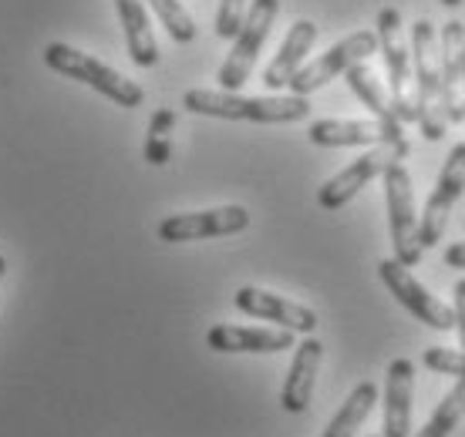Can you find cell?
I'll return each mask as SVG.
<instances>
[{
  "instance_id": "cell-1",
  "label": "cell",
  "mask_w": 465,
  "mask_h": 437,
  "mask_svg": "<svg viewBox=\"0 0 465 437\" xmlns=\"http://www.w3.org/2000/svg\"><path fill=\"white\" fill-rule=\"evenodd\" d=\"M183 108L193 115L226 118V121H256V125H291L311 112V102L303 94H246L236 92H210L193 88L183 94Z\"/></svg>"
},
{
  "instance_id": "cell-2",
  "label": "cell",
  "mask_w": 465,
  "mask_h": 437,
  "mask_svg": "<svg viewBox=\"0 0 465 437\" xmlns=\"http://www.w3.org/2000/svg\"><path fill=\"white\" fill-rule=\"evenodd\" d=\"M411 68H415V94H419V128L429 141H442L449 131L442 104V51L431 21L411 27Z\"/></svg>"
},
{
  "instance_id": "cell-3",
  "label": "cell",
  "mask_w": 465,
  "mask_h": 437,
  "mask_svg": "<svg viewBox=\"0 0 465 437\" xmlns=\"http://www.w3.org/2000/svg\"><path fill=\"white\" fill-rule=\"evenodd\" d=\"M378 51L388 68V94L401 125H419V94H415V68H411V41L405 34V21L398 7L378 11Z\"/></svg>"
},
{
  "instance_id": "cell-4",
  "label": "cell",
  "mask_w": 465,
  "mask_h": 437,
  "mask_svg": "<svg viewBox=\"0 0 465 437\" xmlns=\"http://www.w3.org/2000/svg\"><path fill=\"white\" fill-rule=\"evenodd\" d=\"M45 64L51 71H58V74H64V78L82 81L92 92L105 94V98H112V102L122 104V108H139V104L145 102V92H142L135 81H128L125 74H118L115 68H108L105 61L92 58V54H84V51H78V47H71V44L51 41V44L45 47Z\"/></svg>"
},
{
  "instance_id": "cell-5",
  "label": "cell",
  "mask_w": 465,
  "mask_h": 437,
  "mask_svg": "<svg viewBox=\"0 0 465 437\" xmlns=\"http://www.w3.org/2000/svg\"><path fill=\"white\" fill-rule=\"evenodd\" d=\"M384 179V209H388V232H391V249L401 266L421 263V232H419V212H415V189H411V172L405 161H391Z\"/></svg>"
},
{
  "instance_id": "cell-6",
  "label": "cell",
  "mask_w": 465,
  "mask_h": 437,
  "mask_svg": "<svg viewBox=\"0 0 465 437\" xmlns=\"http://www.w3.org/2000/svg\"><path fill=\"white\" fill-rule=\"evenodd\" d=\"M277 14H280V0H250L243 27H240V34L232 37V51L226 54L220 74H216L223 92H240L246 81H250V71H253L260 51L267 44L273 24H277Z\"/></svg>"
},
{
  "instance_id": "cell-7",
  "label": "cell",
  "mask_w": 465,
  "mask_h": 437,
  "mask_svg": "<svg viewBox=\"0 0 465 437\" xmlns=\"http://www.w3.org/2000/svg\"><path fill=\"white\" fill-rule=\"evenodd\" d=\"M371 54H378V34L374 31H354L344 41H338L334 47H327L321 58L307 61L297 74L291 78V94H314L321 92L327 81H334L338 74H348V68L368 61Z\"/></svg>"
},
{
  "instance_id": "cell-8",
  "label": "cell",
  "mask_w": 465,
  "mask_h": 437,
  "mask_svg": "<svg viewBox=\"0 0 465 437\" xmlns=\"http://www.w3.org/2000/svg\"><path fill=\"white\" fill-rule=\"evenodd\" d=\"M408 151H411V145H374L371 151H364L361 159L351 161L348 169H341L338 175H331V179L321 185V192H317L321 209H331V212L344 209L364 185L374 182V179H381L391 161H405Z\"/></svg>"
},
{
  "instance_id": "cell-9",
  "label": "cell",
  "mask_w": 465,
  "mask_h": 437,
  "mask_svg": "<svg viewBox=\"0 0 465 437\" xmlns=\"http://www.w3.org/2000/svg\"><path fill=\"white\" fill-rule=\"evenodd\" d=\"M378 277H381V283L388 286V293H391V296H395L398 303H401V306H405V310L411 313L419 323H425V326H431V330H439V334H445V330H455L452 306H445L439 296H431L429 289L411 277V269L398 263L395 256L378 263Z\"/></svg>"
},
{
  "instance_id": "cell-10",
  "label": "cell",
  "mask_w": 465,
  "mask_h": 437,
  "mask_svg": "<svg viewBox=\"0 0 465 437\" xmlns=\"http://www.w3.org/2000/svg\"><path fill=\"white\" fill-rule=\"evenodd\" d=\"M462 192H465V141H459V145L449 151L442 172H439V182H435L429 202H425V212L419 216V232H421V246H425V249L442 242L449 216H452L455 202L462 199Z\"/></svg>"
},
{
  "instance_id": "cell-11",
  "label": "cell",
  "mask_w": 465,
  "mask_h": 437,
  "mask_svg": "<svg viewBox=\"0 0 465 437\" xmlns=\"http://www.w3.org/2000/svg\"><path fill=\"white\" fill-rule=\"evenodd\" d=\"M250 226V212L243 206H220L203 209V212H179L165 216L159 222V239L163 242H193L213 239V236H236Z\"/></svg>"
},
{
  "instance_id": "cell-12",
  "label": "cell",
  "mask_w": 465,
  "mask_h": 437,
  "mask_svg": "<svg viewBox=\"0 0 465 437\" xmlns=\"http://www.w3.org/2000/svg\"><path fill=\"white\" fill-rule=\"evenodd\" d=\"M232 306L246 316H256V320H270L283 326V330H293V334L311 336L317 330V313L303 303H293L287 296H277L270 289L260 286H240L236 296H232Z\"/></svg>"
},
{
  "instance_id": "cell-13",
  "label": "cell",
  "mask_w": 465,
  "mask_h": 437,
  "mask_svg": "<svg viewBox=\"0 0 465 437\" xmlns=\"http://www.w3.org/2000/svg\"><path fill=\"white\" fill-rule=\"evenodd\" d=\"M442 51V104L449 125H465V24L449 21L439 34Z\"/></svg>"
},
{
  "instance_id": "cell-14",
  "label": "cell",
  "mask_w": 465,
  "mask_h": 437,
  "mask_svg": "<svg viewBox=\"0 0 465 437\" xmlns=\"http://www.w3.org/2000/svg\"><path fill=\"white\" fill-rule=\"evenodd\" d=\"M307 139L321 149H354V145H408L405 135L391 131L388 125L374 121H354V118H321L307 128Z\"/></svg>"
},
{
  "instance_id": "cell-15",
  "label": "cell",
  "mask_w": 465,
  "mask_h": 437,
  "mask_svg": "<svg viewBox=\"0 0 465 437\" xmlns=\"http://www.w3.org/2000/svg\"><path fill=\"white\" fill-rule=\"evenodd\" d=\"M206 346L216 354H280L293 350V330L283 326H236V323H216L206 334Z\"/></svg>"
},
{
  "instance_id": "cell-16",
  "label": "cell",
  "mask_w": 465,
  "mask_h": 437,
  "mask_svg": "<svg viewBox=\"0 0 465 437\" xmlns=\"http://www.w3.org/2000/svg\"><path fill=\"white\" fill-rule=\"evenodd\" d=\"M411 401H415V364L395 357L384 374V424L381 437L411 434Z\"/></svg>"
},
{
  "instance_id": "cell-17",
  "label": "cell",
  "mask_w": 465,
  "mask_h": 437,
  "mask_svg": "<svg viewBox=\"0 0 465 437\" xmlns=\"http://www.w3.org/2000/svg\"><path fill=\"white\" fill-rule=\"evenodd\" d=\"M321 360H324V346L314 336H303L301 344L293 346V364L287 370V380H283V393H280V407L287 414H303L311 407Z\"/></svg>"
},
{
  "instance_id": "cell-18",
  "label": "cell",
  "mask_w": 465,
  "mask_h": 437,
  "mask_svg": "<svg viewBox=\"0 0 465 437\" xmlns=\"http://www.w3.org/2000/svg\"><path fill=\"white\" fill-rule=\"evenodd\" d=\"M314 41H317L314 21H293V27L287 31L280 51L273 54L267 71H263V84H267L270 92H277V88H287V84H291L293 74L307 64V54H311Z\"/></svg>"
},
{
  "instance_id": "cell-19",
  "label": "cell",
  "mask_w": 465,
  "mask_h": 437,
  "mask_svg": "<svg viewBox=\"0 0 465 437\" xmlns=\"http://www.w3.org/2000/svg\"><path fill=\"white\" fill-rule=\"evenodd\" d=\"M122 27H125V47L128 58L139 68H155L159 64V44L149 27V14H145V0H115Z\"/></svg>"
},
{
  "instance_id": "cell-20",
  "label": "cell",
  "mask_w": 465,
  "mask_h": 437,
  "mask_svg": "<svg viewBox=\"0 0 465 437\" xmlns=\"http://www.w3.org/2000/svg\"><path fill=\"white\" fill-rule=\"evenodd\" d=\"M344 78H348L351 92L358 94V102H364V108H371V115L378 118L381 125H388L391 131H398V135H405V128H401L395 108H391V94L384 92V81H378V74H374L364 61L354 64V68H348Z\"/></svg>"
},
{
  "instance_id": "cell-21",
  "label": "cell",
  "mask_w": 465,
  "mask_h": 437,
  "mask_svg": "<svg viewBox=\"0 0 465 437\" xmlns=\"http://www.w3.org/2000/svg\"><path fill=\"white\" fill-rule=\"evenodd\" d=\"M374 403H378V384H371V380L358 384V387L348 393V401L341 403L338 414L327 421L324 437H354L358 427L364 424L368 414L374 411Z\"/></svg>"
},
{
  "instance_id": "cell-22",
  "label": "cell",
  "mask_w": 465,
  "mask_h": 437,
  "mask_svg": "<svg viewBox=\"0 0 465 437\" xmlns=\"http://www.w3.org/2000/svg\"><path fill=\"white\" fill-rule=\"evenodd\" d=\"M462 417H465V380H459L452 391L439 401V407L429 417V424L421 427L415 437H449L459 427Z\"/></svg>"
},
{
  "instance_id": "cell-23",
  "label": "cell",
  "mask_w": 465,
  "mask_h": 437,
  "mask_svg": "<svg viewBox=\"0 0 465 437\" xmlns=\"http://www.w3.org/2000/svg\"><path fill=\"white\" fill-rule=\"evenodd\" d=\"M173 128H175L173 108H159V112L149 118V131H145V161L155 165V169L173 159Z\"/></svg>"
},
{
  "instance_id": "cell-24",
  "label": "cell",
  "mask_w": 465,
  "mask_h": 437,
  "mask_svg": "<svg viewBox=\"0 0 465 437\" xmlns=\"http://www.w3.org/2000/svg\"><path fill=\"white\" fill-rule=\"evenodd\" d=\"M145 4L155 11L159 24L169 31V37H173L175 44H193L196 41V21L189 17V11L179 0H145Z\"/></svg>"
},
{
  "instance_id": "cell-25",
  "label": "cell",
  "mask_w": 465,
  "mask_h": 437,
  "mask_svg": "<svg viewBox=\"0 0 465 437\" xmlns=\"http://www.w3.org/2000/svg\"><path fill=\"white\" fill-rule=\"evenodd\" d=\"M421 364L431 374H445V377L465 380V350H452V346H429L421 354Z\"/></svg>"
},
{
  "instance_id": "cell-26",
  "label": "cell",
  "mask_w": 465,
  "mask_h": 437,
  "mask_svg": "<svg viewBox=\"0 0 465 437\" xmlns=\"http://www.w3.org/2000/svg\"><path fill=\"white\" fill-rule=\"evenodd\" d=\"M246 0H220V11H216V37L220 41H232L240 34V27L246 21Z\"/></svg>"
},
{
  "instance_id": "cell-27",
  "label": "cell",
  "mask_w": 465,
  "mask_h": 437,
  "mask_svg": "<svg viewBox=\"0 0 465 437\" xmlns=\"http://www.w3.org/2000/svg\"><path fill=\"white\" fill-rule=\"evenodd\" d=\"M455 330H459V340H462V350H465V277L455 283Z\"/></svg>"
},
{
  "instance_id": "cell-28",
  "label": "cell",
  "mask_w": 465,
  "mask_h": 437,
  "mask_svg": "<svg viewBox=\"0 0 465 437\" xmlns=\"http://www.w3.org/2000/svg\"><path fill=\"white\" fill-rule=\"evenodd\" d=\"M442 259H445V266H452V269H465V242H452L442 253Z\"/></svg>"
},
{
  "instance_id": "cell-29",
  "label": "cell",
  "mask_w": 465,
  "mask_h": 437,
  "mask_svg": "<svg viewBox=\"0 0 465 437\" xmlns=\"http://www.w3.org/2000/svg\"><path fill=\"white\" fill-rule=\"evenodd\" d=\"M4 273H7V259L0 256V279H4Z\"/></svg>"
},
{
  "instance_id": "cell-30",
  "label": "cell",
  "mask_w": 465,
  "mask_h": 437,
  "mask_svg": "<svg viewBox=\"0 0 465 437\" xmlns=\"http://www.w3.org/2000/svg\"><path fill=\"white\" fill-rule=\"evenodd\" d=\"M445 7H459V4H465V0H442Z\"/></svg>"
}]
</instances>
